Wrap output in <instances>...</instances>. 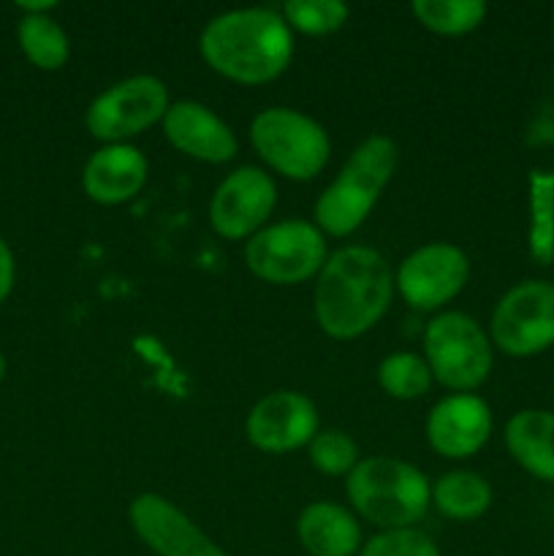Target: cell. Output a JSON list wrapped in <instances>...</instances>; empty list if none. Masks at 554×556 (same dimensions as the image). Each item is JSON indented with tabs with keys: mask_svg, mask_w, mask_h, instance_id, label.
Segmentation results:
<instances>
[{
	"mask_svg": "<svg viewBox=\"0 0 554 556\" xmlns=\"http://www.w3.org/2000/svg\"><path fill=\"white\" fill-rule=\"evenodd\" d=\"M394 296V271L383 253L345 244L320 266L313 288V315L331 340H356L380 324Z\"/></svg>",
	"mask_w": 554,
	"mask_h": 556,
	"instance_id": "cell-1",
	"label": "cell"
},
{
	"mask_svg": "<svg viewBox=\"0 0 554 556\" xmlns=\"http://www.w3.org/2000/svg\"><path fill=\"white\" fill-rule=\"evenodd\" d=\"M201 60L237 85H266L293 58V33L277 9L253 5L212 16L199 36Z\"/></svg>",
	"mask_w": 554,
	"mask_h": 556,
	"instance_id": "cell-2",
	"label": "cell"
},
{
	"mask_svg": "<svg viewBox=\"0 0 554 556\" xmlns=\"http://www.w3.org/2000/svg\"><path fill=\"white\" fill-rule=\"evenodd\" d=\"M400 163V150L389 136H369L348 155L337 177L326 185L313 206V223L324 237H351L389 188Z\"/></svg>",
	"mask_w": 554,
	"mask_h": 556,
	"instance_id": "cell-3",
	"label": "cell"
},
{
	"mask_svg": "<svg viewBox=\"0 0 554 556\" xmlns=\"http://www.w3.org/2000/svg\"><path fill=\"white\" fill-rule=\"evenodd\" d=\"M345 492L358 519L380 532L411 530L432 505L427 476L394 456H367L345 478Z\"/></svg>",
	"mask_w": 554,
	"mask_h": 556,
	"instance_id": "cell-4",
	"label": "cell"
},
{
	"mask_svg": "<svg viewBox=\"0 0 554 556\" xmlns=\"http://www.w3.org/2000/svg\"><path fill=\"white\" fill-rule=\"evenodd\" d=\"M424 362L440 386L451 394H473L487 383L494 364L489 331L465 313H438L421 337Z\"/></svg>",
	"mask_w": 554,
	"mask_h": 556,
	"instance_id": "cell-5",
	"label": "cell"
},
{
	"mask_svg": "<svg viewBox=\"0 0 554 556\" xmlns=\"http://www.w3.org/2000/svg\"><path fill=\"white\" fill-rule=\"evenodd\" d=\"M250 141L272 172L293 182H310L329 163V134L318 119L297 109L272 106L255 114Z\"/></svg>",
	"mask_w": 554,
	"mask_h": 556,
	"instance_id": "cell-6",
	"label": "cell"
},
{
	"mask_svg": "<svg viewBox=\"0 0 554 556\" xmlns=\"http://www.w3.org/2000/svg\"><path fill=\"white\" fill-rule=\"evenodd\" d=\"M244 266L266 286H299L315 280L329 258L326 237L315 223H269L244 242Z\"/></svg>",
	"mask_w": 554,
	"mask_h": 556,
	"instance_id": "cell-7",
	"label": "cell"
},
{
	"mask_svg": "<svg viewBox=\"0 0 554 556\" xmlns=\"http://www.w3.org/2000/svg\"><path fill=\"white\" fill-rule=\"evenodd\" d=\"M168 87L152 74H134L98 92L85 112V128L101 144H128V139L163 123Z\"/></svg>",
	"mask_w": 554,
	"mask_h": 556,
	"instance_id": "cell-8",
	"label": "cell"
},
{
	"mask_svg": "<svg viewBox=\"0 0 554 556\" xmlns=\"http://www.w3.org/2000/svg\"><path fill=\"white\" fill-rule=\"evenodd\" d=\"M489 340L511 358H530L554 345V282L525 280L494 304Z\"/></svg>",
	"mask_w": 554,
	"mask_h": 556,
	"instance_id": "cell-9",
	"label": "cell"
},
{
	"mask_svg": "<svg viewBox=\"0 0 554 556\" xmlns=\"http://www.w3.org/2000/svg\"><path fill=\"white\" fill-rule=\"evenodd\" d=\"M470 277V258L451 242H429L402 258L394 291L418 313H438L462 293Z\"/></svg>",
	"mask_w": 554,
	"mask_h": 556,
	"instance_id": "cell-10",
	"label": "cell"
},
{
	"mask_svg": "<svg viewBox=\"0 0 554 556\" xmlns=\"http://www.w3.org/2000/svg\"><path fill=\"white\" fill-rule=\"evenodd\" d=\"M277 206V182L255 166H239L215 188L210 201V223L217 237L228 242H248L269 226Z\"/></svg>",
	"mask_w": 554,
	"mask_h": 556,
	"instance_id": "cell-11",
	"label": "cell"
},
{
	"mask_svg": "<svg viewBox=\"0 0 554 556\" xmlns=\"http://www.w3.org/2000/svg\"><path fill=\"white\" fill-rule=\"evenodd\" d=\"M320 432L318 407L299 391H272L250 407L244 438L264 454H291Z\"/></svg>",
	"mask_w": 554,
	"mask_h": 556,
	"instance_id": "cell-12",
	"label": "cell"
},
{
	"mask_svg": "<svg viewBox=\"0 0 554 556\" xmlns=\"http://www.w3.org/2000/svg\"><path fill=\"white\" fill-rule=\"evenodd\" d=\"M128 521L155 556H228L185 510L161 494H139L128 505Z\"/></svg>",
	"mask_w": 554,
	"mask_h": 556,
	"instance_id": "cell-13",
	"label": "cell"
},
{
	"mask_svg": "<svg viewBox=\"0 0 554 556\" xmlns=\"http://www.w3.org/2000/svg\"><path fill=\"white\" fill-rule=\"evenodd\" d=\"M494 418L478 394H449L429 410L427 443L443 459H470L492 438Z\"/></svg>",
	"mask_w": 554,
	"mask_h": 556,
	"instance_id": "cell-14",
	"label": "cell"
},
{
	"mask_svg": "<svg viewBox=\"0 0 554 556\" xmlns=\"http://www.w3.org/2000/svg\"><path fill=\"white\" fill-rule=\"evenodd\" d=\"M161 128L174 150L201 163H228L239 150L234 130L199 101H174Z\"/></svg>",
	"mask_w": 554,
	"mask_h": 556,
	"instance_id": "cell-15",
	"label": "cell"
},
{
	"mask_svg": "<svg viewBox=\"0 0 554 556\" xmlns=\"http://www.w3.org/2000/svg\"><path fill=\"white\" fill-rule=\"evenodd\" d=\"M150 177L147 155L128 144H101L81 168V188L87 199L101 206L128 204L144 190Z\"/></svg>",
	"mask_w": 554,
	"mask_h": 556,
	"instance_id": "cell-16",
	"label": "cell"
},
{
	"mask_svg": "<svg viewBox=\"0 0 554 556\" xmlns=\"http://www.w3.org/2000/svg\"><path fill=\"white\" fill-rule=\"evenodd\" d=\"M297 538L310 556H353L362 552L358 516L326 500L304 505L297 519Z\"/></svg>",
	"mask_w": 554,
	"mask_h": 556,
	"instance_id": "cell-17",
	"label": "cell"
},
{
	"mask_svg": "<svg viewBox=\"0 0 554 556\" xmlns=\"http://www.w3.org/2000/svg\"><path fill=\"white\" fill-rule=\"evenodd\" d=\"M511 459L538 481L554 483V413L519 410L505 424Z\"/></svg>",
	"mask_w": 554,
	"mask_h": 556,
	"instance_id": "cell-18",
	"label": "cell"
},
{
	"mask_svg": "<svg viewBox=\"0 0 554 556\" xmlns=\"http://www.w3.org/2000/svg\"><path fill=\"white\" fill-rule=\"evenodd\" d=\"M492 486L483 476L470 470H451L443 472L432 483V505L440 516L451 521H476L492 508Z\"/></svg>",
	"mask_w": 554,
	"mask_h": 556,
	"instance_id": "cell-19",
	"label": "cell"
},
{
	"mask_svg": "<svg viewBox=\"0 0 554 556\" xmlns=\"http://www.w3.org/2000/svg\"><path fill=\"white\" fill-rule=\"evenodd\" d=\"M16 41L27 63L38 71H60L68 63L71 43L52 14H22L16 25Z\"/></svg>",
	"mask_w": 554,
	"mask_h": 556,
	"instance_id": "cell-20",
	"label": "cell"
},
{
	"mask_svg": "<svg viewBox=\"0 0 554 556\" xmlns=\"http://www.w3.org/2000/svg\"><path fill=\"white\" fill-rule=\"evenodd\" d=\"M530 228L527 250L536 264H554V172L536 168L530 172Z\"/></svg>",
	"mask_w": 554,
	"mask_h": 556,
	"instance_id": "cell-21",
	"label": "cell"
},
{
	"mask_svg": "<svg viewBox=\"0 0 554 556\" xmlns=\"http://www.w3.org/2000/svg\"><path fill=\"white\" fill-rule=\"evenodd\" d=\"M411 9L418 25L435 36H465L487 16L483 0H416Z\"/></svg>",
	"mask_w": 554,
	"mask_h": 556,
	"instance_id": "cell-22",
	"label": "cell"
},
{
	"mask_svg": "<svg viewBox=\"0 0 554 556\" xmlns=\"http://www.w3.org/2000/svg\"><path fill=\"white\" fill-rule=\"evenodd\" d=\"M435 378L429 364L418 353H391L378 364V386L386 396L413 402L427 396Z\"/></svg>",
	"mask_w": 554,
	"mask_h": 556,
	"instance_id": "cell-23",
	"label": "cell"
},
{
	"mask_svg": "<svg viewBox=\"0 0 554 556\" xmlns=\"http://www.w3.org/2000/svg\"><path fill=\"white\" fill-rule=\"evenodd\" d=\"M280 14L291 33L302 36H331L340 27H345L351 9L340 0H288L280 5Z\"/></svg>",
	"mask_w": 554,
	"mask_h": 556,
	"instance_id": "cell-24",
	"label": "cell"
},
{
	"mask_svg": "<svg viewBox=\"0 0 554 556\" xmlns=\"http://www.w3.org/2000/svg\"><path fill=\"white\" fill-rule=\"evenodd\" d=\"M310 465L329 478H348L358 465L356 440L340 429H320L307 445Z\"/></svg>",
	"mask_w": 554,
	"mask_h": 556,
	"instance_id": "cell-25",
	"label": "cell"
},
{
	"mask_svg": "<svg viewBox=\"0 0 554 556\" xmlns=\"http://www.w3.org/2000/svg\"><path fill=\"white\" fill-rule=\"evenodd\" d=\"M358 556H443L435 546L432 538L418 527L411 530H389L378 532L362 546Z\"/></svg>",
	"mask_w": 554,
	"mask_h": 556,
	"instance_id": "cell-26",
	"label": "cell"
},
{
	"mask_svg": "<svg viewBox=\"0 0 554 556\" xmlns=\"http://www.w3.org/2000/svg\"><path fill=\"white\" fill-rule=\"evenodd\" d=\"M14 280H16V261L14 253H11L9 242L0 237V304L9 299V293L14 291Z\"/></svg>",
	"mask_w": 554,
	"mask_h": 556,
	"instance_id": "cell-27",
	"label": "cell"
},
{
	"mask_svg": "<svg viewBox=\"0 0 554 556\" xmlns=\"http://www.w3.org/2000/svg\"><path fill=\"white\" fill-rule=\"evenodd\" d=\"M16 9H20L22 14H52V11L58 9V3H52V0H41V3H16Z\"/></svg>",
	"mask_w": 554,
	"mask_h": 556,
	"instance_id": "cell-28",
	"label": "cell"
},
{
	"mask_svg": "<svg viewBox=\"0 0 554 556\" xmlns=\"http://www.w3.org/2000/svg\"><path fill=\"white\" fill-rule=\"evenodd\" d=\"M3 378H5V356L0 353V383H3Z\"/></svg>",
	"mask_w": 554,
	"mask_h": 556,
	"instance_id": "cell-29",
	"label": "cell"
},
{
	"mask_svg": "<svg viewBox=\"0 0 554 556\" xmlns=\"http://www.w3.org/2000/svg\"><path fill=\"white\" fill-rule=\"evenodd\" d=\"M552 36H554V25H552Z\"/></svg>",
	"mask_w": 554,
	"mask_h": 556,
	"instance_id": "cell-30",
	"label": "cell"
}]
</instances>
